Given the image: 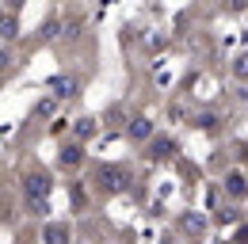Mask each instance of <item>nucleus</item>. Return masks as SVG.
I'll return each instance as SVG.
<instances>
[{
	"label": "nucleus",
	"mask_w": 248,
	"mask_h": 244,
	"mask_svg": "<svg viewBox=\"0 0 248 244\" xmlns=\"http://www.w3.org/2000/svg\"><path fill=\"white\" fill-rule=\"evenodd\" d=\"M229 191H233V195H245V180H241V176H229Z\"/></svg>",
	"instance_id": "obj_11"
},
{
	"label": "nucleus",
	"mask_w": 248,
	"mask_h": 244,
	"mask_svg": "<svg viewBox=\"0 0 248 244\" xmlns=\"http://www.w3.org/2000/svg\"><path fill=\"white\" fill-rule=\"evenodd\" d=\"M172 152H176V145H172L168 137H156L153 145H149V156H153V160H160V156H172Z\"/></svg>",
	"instance_id": "obj_8"
},
{
	"label": "nucleus",
	"mask_w": 248,
	"mask_h": 244,
	"mask_svg": "<svg viewBox=\"0 0 248 244\" xmlns=\"http://www.w3.org/2000/svg\"><path fill=\"white\" fill-rule=\"evenodd\" d=\"M95 183H99L103 191H123V187H126V172H123V168H115V164H107V168L95 172Z\"/></svg>",
	"instance_id": "obj_2"
},
{
	"label": "nucleus",
	"mask_w": 248,
	"mask_h": 244,
	"mask_svg": "<svg viewBox=\"0 0 248 244\" xmlns=\"http://www.w3.org/2000/svg\"><path fill=\"white\" fill-rule=\"evenodd\" d=\"M73 134L84 141V137H92L95 134V119H77V126H73Z\"/></svg>",
	"instance_id": "obj_9"
},
{
	"label": "nucleus",
	"mask_w": 248,
	"mask_h": 244,
	"mask_svg": "<svg viewBox=\"0 0 248 244\" xmlns=\"http://www.w3.org/2000/svg\"><path fill=\"white\" fill-rule=\"evenodd\" d=\"M50 92H54V99H73V95L80 92V84H77L73 76H54V80H50Z\"/></svg>",
	"instance_id": "obj_3"
},
{
	"label": "nucleus",
	"mask_w": 248,
	"mask_h": 244,
	"mask_svg": "<svg viewBox=\"0 0 248 244\" xmlns=\"http://www.w3.org/2000/svg\"><path fill=\"white\" fill-rule=\"evenodd\" d=\"M23 195H27V202H46L50 198V176L46 172H31L23 180Z\"/></svg>",
	"instance_id": "obj_1"
},
{
	"label": "nucleus",
	"mask_w": 248,
	"mask_h": 244,
	"mask_svg": "<svg viewBox=\"0 0 248 244\" xmlns=\"http://www.w3.org/2000/svg\"><path fill=\"white\" fill-rule=\"evenodd\" d=\"M42 241L46 244H65L69 241V225H46V229H42Z\"/></svg>",
	"instance_id": "obj_6"
},
{
	"label": "nucleus",
	"mask_w": 248,
	"mask_h": 244,
	"mask_svg": "<svg viewBox=\"0 0 248 244\" xmlns=\"http://www.w3.org/2000/svg\"><path fill=\"white\" fill-rule=\"evenodd\" d=\"M126 134H130L134 141H141V137H149V134H153V126H149V119H130Z\"/></svg>",
	"instance_id": "obj_7"
},
{
	"label": "nucleus",
	"mask_w": 248,
	"mask_h": 244,
	"mask_svg": "<svg viewBox=\"0 0 248 244\" xmlns=\"http://www.w3.org/2000/svg\"><path fill=\"white\" fill-rule=\"evenodd\" d=\"M19 4H23V0H8V8H12V12H16V8H19Z\"/></svg>",
	"instance_id": "obj_14"
},
{
	"label": "nucleus",
	"mask_w": 248,
	"mask_h": 244,
	"mask_svg": "<svg viewBox=\"0 0 248 244\" xmlns=\"http://www.w3.org/2000/svg\"><path fill=\"white\" fill-rule=\"evenodd\" d=\"M237 73H241V76H248V58H241V61H237Z\"/></svg>",
	"instance_id": "obj_12"
},
{
	"label": "nucleus",
	"mask_w": 248,
	"mask_h": 244,
	"mask_svg": "<svg viewBox=\"0 0 248 244\" xmlns=\"http://www.w3.org/2000/svg\"><path fill=\"white\" fill-rule=\"evenodd\" d=\"M62 168H77V164H84V149L77 145V141H69V145H62Z\"/></svg>",
	"instance_id": "obj_4"
},
{
	"label": "nucleus",
	"mask_w": 248,
	"mask_h": 244,
	"mask_svg": "<svg viewBox=\"0 0 248 244\" xmlns=\"http://www.w3.org/2000/svg\"><path fill=\"white\" fill-rule=\"evenodd\" d=\"M0 69H8V50H0Z\"/></svg>",
	"instance_id": "obj_13"
},
{
	"label": "nucleus",
	"mask_w": 248,
	"mask_h": 244,
	"mask_svg": "<svg viewBox=\"0 0 248 244\" xmlns=\"http://www.w3.org/2000/svg\"><path fill=\"white\" fill-rule=\"evenodd\" d=\"M58 34H62V23H58V19H50V23L42 27V38H46V42H54Z\"/></svg>",
	"instance_id": "obj_10"
},
{
	"label": "nucleus",
	"mask_w": 248,
	"mask_h": 244,
	"mask_svg": "<svg viewBox=\"0 0 248 244\" xmlns=\"http://www.w3.org/2000/svg\"><path fill=\"white\" fill-rule=\"evenodd\" d=\"M16 34H19V19L8 8V12H0V38H16Z\"/></svg>",
	"instance_id": "obj_5"
}]
</instances>
